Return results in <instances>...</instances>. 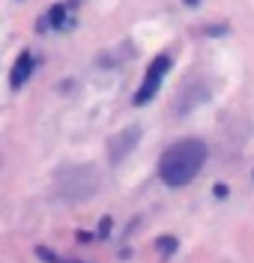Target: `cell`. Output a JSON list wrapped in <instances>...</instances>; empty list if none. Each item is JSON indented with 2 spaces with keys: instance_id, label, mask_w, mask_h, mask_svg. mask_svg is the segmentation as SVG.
Instances as JSON below:
<instances>
[{
  "instance_id": "cell-2",
  "label": "cell",
  "mask_w": 254,
  "mask_h": 263,
  "mask_svg": "<svg viewBox=\"0 0 254 263\" xmlns=\"http://www.w3.org/2000/svg\"><path fill=\"white\" fill-rule=\"evenodd\" d=\"M57 192L69 203H84L99 192V171L93 164H75L57 177Z\"/></svg>"
},
{
  "instance_id": "cell-1",
  "label": "cell",
  "mask_w": 254,
  "mask_h": 263,
  "mask_svg": "<svg viewBox=\"0 0 254 263\" xmlns=\"http://www.w3.org/2000/svg\"><path fill=\"white\" fill-rule=\"evenodd\" d=\"M203 164H206V144L198 138H183L165 149L159 162V174L168 185H186L201 174Z\"/></svg>"
},
{
  "instance_id": "cell-4",
  "label": "cell",
  "mask_w": 254,
  "mask_h": 263,
  "mask_svg": "<svg viewBox=\"0 0 254 263\" xmlns=\"http://www.w3.org/2000/svg\"><path fill=\"white\" fill-rule=\"evenodd\" d=\"M141 141V129L138 126H132V129H126L123 135H117L111 144H108V156H111V162L117 164V162H123L132 149H135V144Z\"/></svg>"
},
{
  "instance_id": "cell-5",
  "label": "cell",
  "mask_w": 254,
  "mask_h": 263,
  "mask_svg": "<svg viewBox=\"0 0 254 263\" xmlns=\"http://www.w3.org/2000/svg\"><path fill=\"white\" fill-rule=\"evenodd\" d=\"M30 72H33V57H30L27 51H21L18 60H15V66H12V72H9V84H12V90L24 87L27 78H30Z\"/></svg>"
},
{
  "instance_id": "cell-6",
  "label": "cell",
  "mask_w": 254,
  "mask_h": 263,
  "mask_svg": "<svg viewBox=\"0 0 254 263\" xmlns=\"http://www.w3.org/2000/svg\"><path fill=\"white\" fill-rule=\"evenodd\" d=\"M155 248L162 251V257H168V254H173V251H177V239H173V236H159Z\"/></svg>"
},
{
  "instance_id": "cell-3",
  "label": "cell",
  "mask_w": 254,
  "mask_h": 263,
  "mask_svg": "<svg viewBox=\"0 0 254 263\" xmlns=\"http://www.w3.org/2000/svg\"><path fill=\"white\" fill-rule=\"evenodd\" d=\"M170 72V57L168 54H159L150 66H147V75H144V84H141V90L135 93V105H147L155 93H159V87L165 81V75Z\"/></svg>"
}]
</instances>
